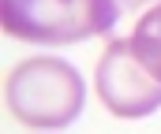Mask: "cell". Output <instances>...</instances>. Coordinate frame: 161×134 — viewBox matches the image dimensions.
Returning <instances> with one entry per match:
<instances>
[{"mask_svg": "<svg viewBox=\"0 0 161 134\" xmlns=\"http://www.w3.org/2000/svg\"><path fill=\"white\" fill-rule=\"evenodd\" d=\"M161 0H113V15H116V26H113V37L109 41H127L131 30L142 22V15L150 7H158Z\"/></svg>", "mask_w": 161, "mask_h": 134, "instance_id": "cell-5", "label": "cell"}, {"mask_svg": "<svg viewBox=\"0 0 161 134\" xmlns=\"http://www.w3.org/2000/svg\"><path fill=\"white\" fill-rule=\"evenodd\" d=\"M94 82H97V97L105 101V108L120 119H142L161 108V82L142 67L131 41L105 45Z\"/></svg>", "mask_w": 161, "mask_h": 134, "instance_id": "cell-3", "label": "cell"}, {"mask_svg": "<svg viewBox=\"0 0 161 134\" xmlns=\"http://www.w3.org/2000/svg\"><path fill=\"white\" fill-rule=\"evenodd\" d=\"M127 41H131V48H135V56L142 60V67L161 82V4L142 15V22L131 30Z\"/></svg>", "mask_w": 161, "mask_h": 134, "instance_id": "cell-4", "label": "cell"}, {"mask_svg": "<svg viewBox=\"0 0 161 134\" xmlns=\"http://www.w3.org/2000/svg\"><path fill=\"white\" fill-rule=\"evenodd\" d=\"M4 30L34 45H75L86 37H113V0H0Z\"/></svg>", "mask_w": 161, "mask_h": 134, "instance_id": "cell-2", "label": "cell"}, {"mask_svg": "<svg viewBox=\"0 0 161 134\" xmlns=\"http://www.w3.org/2000/svg\"><path fill=\"white\" fill-rule=\"evenodd\" d=\"M8 112L38 131H60L79 119L86 104L82 75L60 56H30L19 67H11L4 82Z\"/></svg>", "mask_w": 161, "mask_h": 134, "instance_id": "cell-1", "label": "cell"}]
</instances>
